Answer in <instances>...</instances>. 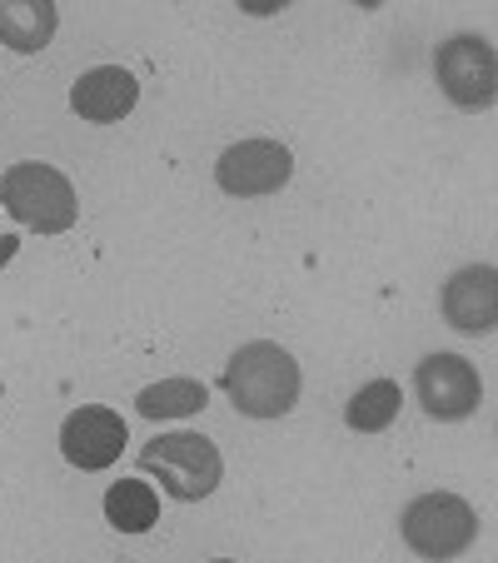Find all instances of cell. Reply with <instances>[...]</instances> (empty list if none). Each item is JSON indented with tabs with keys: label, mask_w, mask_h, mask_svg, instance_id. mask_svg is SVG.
Here are the masks:
<instances>
[{
	"label": "cell",
	"mask_w": 498,
	"mask_h": 563,
	"mask_svg": "<svg viewBox=\"0 0 498 563\" xmlns=\"http://www.w3.org/2000/svg\"><path fill=\"white\" fill-rule=\"evenodd\" d=\"M220 389L230 394V405L250 419H285L299 399V364L275 340L240 344L224 364Z\"/></svg>",
	"instance_id": "obj_1"
},
{
	"label": "cell",
	"mask_w": 498,
	"mask_h": 563,
	"mask_svg": "<svg viewBox=\"0 0 498 563\" xmlns=\"http://www.w3.org/2000/svg\"><path fill=\"white\" fill-rule=\"evenodd\" d=\"M140 468L165 484V494L180 504H200L220 489L224 459L204 434H159L140 449Z\"/></svg>",
	"instance_id": "obj_2"
},
{
	"label": "cell",
	"mask_w": 498,
	"mask_h": 563,
	"mask_svg": "<svg viewBox=\"0 0 498 563\" xmlns=\"http://www.w3.org/2000/svg\"><path fill=\"white\" fill-rule=\"evenodd\" d=\"M0 205L25 224V230L41 234H65L75 224V190L55 165L41 159H21L0 175Z\"/></svg>",
	"instance_id": "obj_3"
},
{
	"label": "cell",
	"mask_w": 498,
	"mask_h": 563,
	"mask_svg": "<svg viewBox=\"0 0 498 563\" xmlns=\"http://www.w3.org/2000/svg\"><path fill=\"white\" fill-rule=\"evenodd\" d=\"M478 539V514L458 494H419L403 509V543L424 559H454Z\"/></svg>",
	"instance_id": "obj_4"
},
{
	"label": "cell",
	"mask_w": 498,
	"mask_h": 563,
	"mask_svg": "<svg viewBox=\"0 0 498 563\" xmlns=\"http://www.w3.org/2000/svg\"><path fill=\"white\" fill-rule=\"evenodd\" d=\"M434 75H439V90L458 110H488L498 96V55L484 35H454V41H444L434 55Z\"/></svg>",
	"instance_id": "obj_5"
},
{
	"label": "cell",
	"mask_w": 498,
	"mask_h": 563,
	"mask_svg": "<svg viewBox=\"0 0 498 563\" xmlns=\"http://www.w3.org/2000/svg\"><path fill=\"white\" fill-rule=\"evenodd\" d=\"M413 399L424 405L429 419H468L484 399V384H478V369L464 360V354H429L419 369H413Z\"/></svg>",
	"instance_id": "obj_6"
},
{
	"label": "cell",
	"mask_w": 498,
	"mask_h": 563,
	"mask_svg": "<svg viewBox=\"0 0 498 563\" xmlns=\"http://www.w3.org/2000/svg\"><path fill=\"white\" fill-rule=\"evenodd\" d=\"M289 175H295V155H289V145H279V140H240V145H230L220 155V165H214L220 190L240 195V200H250V195H275L279 185H289Z\"/></svg>",
	"instance_id": "obj_7"
},
{
	"label": "cell",
	"mask_w": 498,
	"mask_h": 563,
	"mask_svg": "<svg viewBox=\"0 0 498 563\" xmlns=\"http://www.w3.org/2000/svg\"><path fill=\"white\" fill-rule=\"evenodd\" d=\"M120 449H125V419L106 405L75 409L60 424V454L70 459L75 468H86V474L110 468L120 459Z\"/></svg>",
	"instance_id": "obj_8"
},
{
	"label": "cell",
	"mask_w": 498,
	"mask_h": 563,
	"mask_svg": "<svg viewBox=\"0 0 498 563\" xmlns=\"http://www.w3.org/2000/svg\"><path fill=\"white\" fill-rule=\"evenodd\" d=\"M444 319L464 334H488L498 319V269L494 265H468L458 275H449L444 295Z\"/></svg>",
	"instance_id": "obj_9"
},
{
	"label": "cell",
	"mask_w": 498,
	"mask_h": 563,
	"mask_svg": "<svg viewBox=\"0 0 498 563\" xmlns=\"http://www.w3.org/2000/svg\"><path fill=\"white\" fill-rule=\"evenodd\" d=\"M135 100H140L135 75L120 70V65H96V70H86L70 90L75 115L90 120V125H115V120H125L130 110H135Z\"/></svg>",
	"instance_id": "obj_10"
},
{
	"label": "cell",
	"mask_w": 498,
	"mask_h": 563,
	"mask_svg": "<svg viewBox=\"0 0 498 563\" xmlns=\"http://www.w3.org/2000/svg\"><path fill=\"white\" fill-rule=\"evenodd\" d=\"M55 35V5L51 0H0V45L21 55L45 51Z\"/></svg>",
	"instance_id": "obj_11"
},
{
	"label": "cell",
	"mask_w": 498,
	"mask_h": 563,
	"mask_svg": "<svg viewBox=\"0 0 498 563\" xmlns=\"http://www.w3.org/2000/svg\"><path fill=\"white\" fill-rule=\"evenodd\" d=\"M106 519L120 533H145L159 519V494L150 489L145 478H120L106 489Z\"/></svg>",
	"instance_id": "obj_12"
},
{
	"label": "cell",
	"mask_w": 498,
	"mask_h": 563,
	"mask_svg": "<svg viewBox=\"0 0 498 563\" xmlns=\"http://www.w3.org/2000/svg\"><path fill=\"white\" fill-rule=\"evenodd\" d=\"M204 399H210L204 384L180 374V379H159V384H150V389H140L135 409L145 419H185V415H200Z\"/></svg>",
	"instance_id": "obj_13"
},
{
	"label": "cell",
	"mask_w": 498,
	"mask_h": 563,
	"mask_svg": "<svg viewBox=\"0 0 498 563\" xmlns=\"http://www.w3.org/2000/svg\"><path fill=\"white\" fill-rule=\"evenodd\" d=\"M399 405H403L399 384L394 379H369L350 405H344V424L359 429V434H379V429H389L394 419H399Z\"/></svg>",
	"instance_id": "obj_14"
},
{
	"label": "cell",
	"mask_w": 498,
	"mask_h": 563,
	"mask_svg": "<svg viewBox=\"0 0 498 563\" xmlns=\"http://www.w3.org/2000/svg\"><path fill=\"white\" fill-rule=\"evenodd\" d=\"M15 250H21V240H15V234H0V265H11Z\"/></svg>",
	"instance_id": "obj_15"
}]
</instances>
